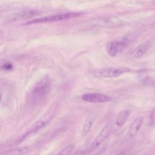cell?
Returning <instances> with one entry per match:
<instances>
[{
    "label": "cell",
    "instance_id": "obj_1",
    "mask_svg": "<svg viewBox=\"0 0 155 155\" xmlns=\"http://www.w3.org/2000/svg\"><path fill=\"white\" fill-rule=\"evenodd\" d=\"M50 88L51 81L49 77L44 76L33 87L29 96L30 100L33 102L39 101L48 94Z\"/></svg>",
    "mask_w": 155,
    "mask_h": 155
},
{
    "label": "cell",
    "instance_id": "obj_2",
    "mask_svg": "<svg viewBox=\"0 0 155 155\" xmlns=\"http://www.w3.org/2000/svg\"><path fill=\"white\" fill-rule=\"evenodd\" d=\"M84 13L82 12H71V13H63V14L50 15V16L41 17V18L32 19V20L26 22L25 24V25H30V24H33L45 23V22H50L67 20V19H70L81 16Z\"/></svg>",
    "mask_w": 155,
    "mask_h": 155
},
{
    "label": "cell",
    "instance_id": "obj_3",
    "mask_svg": "<svg viewBox=\"0 0 155 155\" xmlns=\"http://www.w3.org/2000/svg\"><path fill=\"white\" fill-rule=\"evenodd\" d=\"M129 71L130 70L127 67H105L94 70L93 75L101 78H114Z\"/></svg>",
    "mask_w": 155,
    "mask_h": 155
},
{
    "label": "cell",
    "instance_id": "obj_4",
    "mask_svg": "<svg viewBox=\"0 0 155 155\" xmlns=\"http://www.w3.org/2000/svg\"><path fill=\"white\" fill-rule=\"evenodd\" d=\"M56 111V106L55 105V106H53L47 113H45L44 115H43L38 120H37L34 124V125L25 134V135L22 136L21 140H23L26 136H28L29 134L35 133L37 131L39 130L40 129H41V128L45 127L46 125H47L50 122V121L51 120L53 117H54Z\"/></svg>",
    "mask_w": 155,
    "mask_h": 155
},
{
    "label": "cell",
    "instance_id": "obj_5",
    "mask_svg": "<svg viewBox=\"0 0 155 155\" xmlns=\"http://www.w3.org/2000/svg\"><path fill=\"white\" fill-rule=\"evenodd\" d=\"M128 43V40L126 38L114 39L108 43L107 48V52L111 56H116L124 50Z\"/></svg>",
    "mask_w": 155,
    "mask_h": 155
},
{
    "label": "cell",
    "instance_id": "obj_6",
    "mask_svg": "<svg viewBox=\"0 0 155 155\" xmlns=\"http://www.w3.org/2000/svg\"><path fill=\"white\" fill-rule=\"evenodd\" d=\"M111 131V125L109 123L106 124L101 130L98 135L93 140L90 145V150H94L99 147L108 137Z\"/></svg>",
    "mask_w": 155,
    "mask_h": 155
},
{
    "label": "cell",
    "instance_id": "obj_7",
    "mask_svg": "<svg viewBox=\"0 0 155 155\" xmlns=\"http://www.w3.org/2000/svg\"><path fill=\"white\" fill-rule=\"evenodd\" d=\"M81 99L86 102L97 104L110 102L112 100V98L110 96L102 93H90L82 95Z\"/></svg>",
    "mask_w": 155,
    "mask_h": 155
},
{
    "label": "cell",
    "instance_id": "obj_8",
    "mask_svg": "<svg viewBox=\"0 0 155 155\" xmlns=\"http://www.w3.org/2000/svg\"><path fill=\"white\" fill-rule=\"evenodd\" d=\"M94 25L102 27H118L123 24V22L116 17H110L97 20L94 23Z\"/></svg>",
    "mask_w": 155,
    "mask_h": 155
},
{
    "label": "cell",
    "instance_id": "obj_9",
    "mask_svg": "<svg viewBox=\"0 0 155 155\" xmlns=\"http://www.w3.org/2000/svg\"><path fill=\"white\" fill-rule=\"evenodd\" d=\"M40 14L39 12L37 10H25L22 11L20 12H18L16 13H15L10 16V17L8 19L9 21H16L19 20H22V19H26L28 18H31L35 16H36Z\"/></svg>",
    "mask_w": 155,
    "mask_h": 155
},
{
    "label": "cell",
    "instance_id": "obj_10",
    "mask_svg": "<svg viewBox=\"0 0 155 155\" xmlns=\"http://www.w3.org/2000/svg\"><path fill=\"white\" fill-rule=\"evenodd\" d=\"M153 42L150 41H145L137 46L131 52V56L134 59H138L142 57L152 46Z\"/></svg>",
    "mask_w": 155,
    "mask_h": 155
},
{
    "label": "cell",
    "instance_id": "obj_11",
    "mask_svg": "<svg viewBox=\"0 0 155 155\" xmlns=\"http://www.w3.org/2000/svg\"><path fill=\"white\" fill-rule=\"evenodd\" d=\"M143 117H139L131 123L128 130V134L130 137H133L137 134L143 124Z\"/></svg>",
    "mask_w": 155,
    "mask_h": 155
},
{
    "label": "cell",
    "instance_id": "obj_12",
    "mask_svg": "<svg viewBox=\"0 0 155 155\" xmlns=\"http://www.w3.org/2000/svg\"><path fill=\"white\" fill-rule=\"evenodd\" d=\"M96 116L95 114H90L87 117L84 123L82 130V133L84 136H85L90 131L93 125L96 120Z\"/></svg>",
    "mask_w": 155,
    "mask_h": 155
},
{
    "label": "cell",
    "instance_id": "obj_13",
    "mask_svg": "<svg viewBox=\"0 0 155 155\" xmlns=\"http://www.w3.org/2000/svg\"><path fill=\"white\" fill-rule=\"evenodd\" d=\"M130 114V111L128 110H122L117 114L116 119V124L117 127H122L124 125Z\"/></svg>",
    "mask_w": 155,
    "mask_h": 155
},
{
    "label": "cell",
    "instance_id": "obj_14",
    "mask_svg": "<svg viewBox=\"0 0 155 155\" xmlns=\"http://www.w3.org/2000/svg\"><path fill=\"white\" fill-rule=\"evenodd\" d=\"M74 148V145L73 144H70L65 147H64L59 153V154H70L71 153Z\"/></svg>",
    "mask_w": 155,
    "mask_h": 155
},
{
    "label": "cell",
    "instance_id": "obj_15",
    "mask_svg": "<svg viewBox=\"0 0 155 155\" xmlns=\"http://www.w3.org/2000/svg\"><path fill=\"white\" fill-rule=\"evenodd\" d=\"M154 124H155V107L151 111V113L150 114V119H149V125L150 126H153Z\"/></svg>",
    "mask_w": 155,
    "mask_h": 155
},
{
    "label": "cell",
    "instance_id": "obj_16",
    "mask_svg": "<svg viewBox=\"0 0 155 155\" xmlns=\"http://www.w3.org/2000/svg\"><path fill=\"white\" fill-rule=\"evenodd\" d=\"M13 68V66L10 62H4L1 66V68L4 70H10Z\"/></svg>",
    "mask_w": 155,
    "mask_h": 155
},
{
    "label": "cell",
    "instance_id": "obj_17",
    "mask_svg": "<svg viewBox=\"0 0 155 155\" xmlns=\"http://www.w3.org/2000/svg\"><path fill=\"white\" fill-rule=\"evenodd\" d=\"M4 31H3V30H0V37H1L2 36H3V35H4Z\"/></svg>",
    "mask_w": 155,
    "mask_h": 155
},
{
    "label": "cell",
    "instance_id": "obj_18",
    "mask_svg": "<svg viewBox=\"0 0 155 155\" xmlns=\"http://www.w3.org/2000/svg\"><path fill=\"white\" fill-rule=\"evenodd\" d=\"M2 96V91L0 90V101H1V100Z\"/></svg>",
    "mask_w": 155,
    "mask_h": 155
},
{
    "label": "cell",
    "instance_id": "obj_19",
    "mask_svg": "<svg viewBox=\"0 0 155 155\" xmlns=\"http://www.w3.org/2000/svg\"><path fill=\"white\" fill-rule=\"evenodd\" d=\"M153 87H154V88L155 89V81L153 82Z\"/></svg>",
    "mask_w": 155,
    "mask_h": 155
}]
</instances>
